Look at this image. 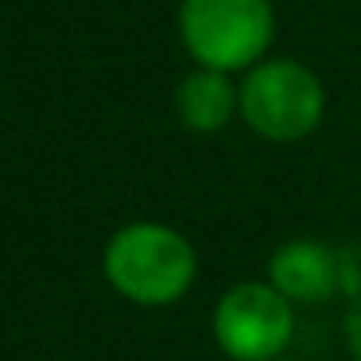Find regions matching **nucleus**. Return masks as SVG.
<instances>
[{"label": "nucleus", "instance_id": "7", "mask_svg": "<svg viewBox=\"0 0 361 361\" xmlns=\"http://www.w3.org/2000/svg\"><path fill=\"white\" fill-rule=\"evenodd\" d=\"M345 338H350V350H353V357L361 361V311L345 319Z\"/></svg>", "mask_w": 361, "mask_h": 361}, {"label": "nucleus", "instance_id": "5", "mask_svg": "<svg viewBox=\"0 0 361 361\" xmlns=\"http://www.w3.org/2000/svg\"><path fill=\"white\" fill-rule=\"evenodd\" d=\"M272 288L283 299H295V303H314V299L330 295L334 288V257H330L322 245L314 241H288L276 249L272 257Z\"/></svg>", "mask_w": 361, "mask_h": 361}, {"label": "nucleus", "instance_id": "1", "mask_svg": "<svg viewBox=\"0 0 361 361\" xmlns=\"http://www.w3.org/2000/svg\"><path fill=\"white\" fill-rule=\"evenodd\" d=\"M198 257L183 233L156 221H136L113 233L105 249V276L125 299L140 307H164L187 295Z\"/></svg>", "mask_w": 361, "mask_h": 361}, {"label": "nucleus", "instance_id": "3", "mask_svg": "<svg viewBox=\"0 0 361 361\" xmlns=\"http://www.w3.org/2000/svg\"><path fill=\"white\" fill-rule=\"evenodd\" d=\"M326 109L322 82L291 59H272L249 71L241 86V117L264 140H303Z\"/></svg>", "mask_w": 361, "mask_h": 361}, {"label": "nucleus", "instance_id": "6", "mask_svg": "<svg viewBox=\"0 0 361 361\" xmlns=\"http://www.w3.org/2000/svg\"><path fill=\"white\" fill-rule=\"evenodd\" d=\"M175 105L190 133H218L233 117V105H241V94H233L221 71H195L183 78Z\"/></svg>", "mask_w": 361, "mask_h": 361}, {"label": "nucleus", "instance_id": "4", "mask_svg": "<svg viewBox=\"0 0 361 361\" xmlns=\"http://www.w3.org/2000/svg\"><path fill=\"white\" fill-rule=\"evenodd\" d=\"M214 338L233 361H280L291 342V299L272 283H237L218 299Z\"/></svg>", "mask_w": 361, "mask_h": 361}, {"label": "nucleus", "instance_id": "2", "mask_svg": "<svg viewBox=\"0 0 361 361\" xmlns=\"http://www.w3.org/2000/svg\"><path fill=\"white\" fill-rule=\"evenodd\" d=\"M183 43L206 71H245L272 43L268 0H183Z\"/></svg>", "mask_w": 361, "mask_h": 361}]
</instances>
